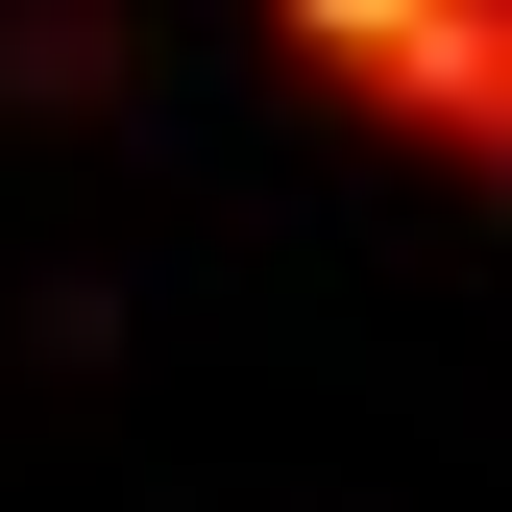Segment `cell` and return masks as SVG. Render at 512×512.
<instances>
[{
  "label": "cell",
  "mask_w": 512,
  "mask_h": 512,
  "mask_svg": "<svg viewBox=\"0 0 512 512\" xmlns=\"http://www.w3.org/2000/svg\"><path fill=\"white\" fill-rule=\"evenodd\" d=\"M269 25L342 98H391V147H439V171L512 147V0H269Z\"/></svg>",
  "instance_id": "1"
}]
</instances>
